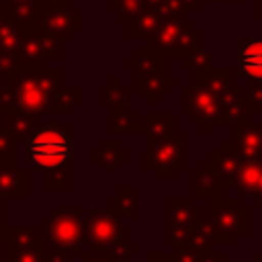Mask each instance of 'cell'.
Masks as SVG:
<instances>
[{"instance_id":"obj_36","label":"cell","mask_w":262,"mask_h":262,"mask_svg":"<svg viewBox=\"0 0 262 262\" xmlns=\"http://www.w3.org/2000/svg\"><path fill=\"white\" fill-rule=\"evenodd\" d=\"M106 2H108V10L115 12L117 18L123 23H127L145 8V0H106Z\"/></svg>"},{"instance_id":"obj_47","label":"cell","mask_w":262,"mask_h":262,"mask_svg":"<svg viewBox=\"0 0 262 262\" xmlns=\"http://www.w3.org/2000/svg\"><path fill=\"white\" fill-rule=\"evenodd\" d=\"M0 223H6V199L0 196Z\"/></svg>"},{"instance_id":"obj_5","label":"cell","mask_w":262,"mask_h":262,"mask_svg":"<svg viewBox=\"0 0 262 262\" xmlns=\"http://www.w3.org/2000/svg\"><path fill=\"white\" fill-rule=\"evenodd\" d=\"M145 166L160 180H172L184 168V135L174 131L168 137L147 139Z\"/></svg>"},{"instance_id":"obj_45","label":"cell","mask_w":262,"mask_h":262,"mask_svg":"<svg viewBox=\"0 0 262 262\" xmlns=\"http://www.w3.org/2000/svg\"><path fill=\"white\" fill-rule=\"evenodd\" d=\"M182 4L188 12H201L203 8V0H182Z\"/></svg>"},{"instance_id":"obj_34","label":"cell","mask_w":262,"mask_h":262,"mask_svg":"<svg viewBox=\"0 0 262 262\" xmlns=\"http://www.w3.org/2000/svg\"><path fill=\"white\" fill-rule=\"evenodd\" d=\"M16 143L6 123H0V166L16 168Z\"/></svg>"},{"instance_id":"obj_18","label":"cell","mask_w":262,"mask_h":262,"mask_svg":"<svg viewBox=\"0 0 262 262\" xmlns=\"http://www.w3.org/2000/svg\"><path fill=\"white\" fill-rule=\"evenodd\" d=\"M237 53L242 74L248 80H262V39H244Z\"/></svg>"},{"instance_id":"obj_10","label":"cell","mask_w":262,"mask_h":262,"mask_svg":"<svg viewBox=\"0 0 262 262\" xmlns=\"http://www.w3.org/2000/svg\"><path fill=\"white\" fill-rule=\"evenodd\" d=\"M6 262H41L47 254V242L33 225L12 227L8 225L6 237Z\"/></svg>"},{"instance_id":"obj_21","label":"cell","mask_w":262,"mask_h":262,"mask_svg":"<svg viewBox=\"0 0 262 262\" xmlns=\"http://www.w3.org/2000/svg\"><path fill=\"white\" fill-rule=\"evenodd\" d=\"M98 96H100V104L106 106L111 111V115L129 111V106H127L129 88L125 84H121L117 76H111L108 82L98 88Z\"/></svg>"},{"instance_id":"obj_26","label":"cell","mask_w":262,"mask_h":262,"mask_svg":"<svg viewBox=\"0 0 262 262\" xmlns=\"http://www.w3.org/2000/svg\"><path fill=\"white\" fill-rule=\"evenodd\" d=\"M90 160H94L100 168H119L129 160V151L117 141H100L98 147L90 151Z\"/></svg>"},{"instance_id":"obj_12","label":"cell","mask_w":262,"mask_h":262,"mask_svg":"<svg viewBox=\"0 0 262 262\" xmlns=\"http://www.w3.org/2000/svg\"><path fill=\"white\" fill-rule=\"evenodd\" d=\"M231 129V145L242 156V160L262 158V123L239 121L229 125Z\"/></svg>"},{"instance_id":"obj_22","label":"cell","mask_w":262,"mask_h":262,"mask_svg":"<svg viewBox=\"0 0 262 262\" xmlns=\"http://www.w3.org/2000/svg\"><path fill=\"white\" fill-rule=\"evenodd\" d=\"M6 18L16 23L23 31L31 27H39V8L35 0H23V2H4L0 4Z\"/></svg>"},{"instance_id":"obj_38","label":"cell","mask_w":262,"mask_h":262,"mask_svg":"<svg viewBox=\"0 0 262 262\" xmlns=\"http://www.w3.org/2000/svg\"><path fill=\"white\" fill-rule=\"evenodd\" d=\"M246 98H248L250 115H262V80H250Z\"/></svg>"},{"instance_id":"obj_37","label":"cell","mask_w":262,"mask_h":262,"mask_svg":"<svg viewBox=\"0 0 262 262\" xmlns=\"http://www.w3.org/2000/svg\"><path fill=\"white\" fill-rule=\"evenodd\" d=\"M180 59H182L184 68H190L192 72L194 70H205V68L211 66V53L203 45H196V47L188 49Z\"/></svg>"},{"instance_id":"obj_49","label":"cell","mask_w":262,"mask_h":262,"mask_svg":"<svg viewBox=\"0 0 262 262\" xmlns=\"http://www.w3.org/2000/svg\"><path fill=\"white\" fill-rule=\"evenodd\" d=\"M258 20H262V0H260V10H258Z\"/></svg>"},{"instance_id":"obj_4","label":"cell","mask_w":262,"mask_h":262,"mask_svg":"<svg viewBox=\"0 0 262 262\" xmlns=\"http://www.w3.org/2000/svg\"><path fill=\"white\" fill-rule=\"evenodd\" d=\"M82 231H84V219L80 207H59L53 209L49 217L43 219L41 233L57 252H68L80 256L84 252L82 246Z\"/></svg>"},{"instance_id":"obj_24","label":"cell","mask_w":262,"mask_h":262,"mask_svg":"<svg viewBox=\"0 0 262 262\" xmlns=\"http://www.w3.org/2000/svg\"><path fill=\"white\" fill-rule=\"evenodd\" d=\"M4 123H6L8 131L12 133V137L18 143H25V139L37 127L35 125V113H29V111L18 108V106H12V108H8L4 113Z\"/></svg>"},{"instance_id":"obj_33","label":"cell","mask_w":262,"mask_h":262,"mask_svg":"<svg viewBox=\"0 0 262 262\" xmlns=\"http://www.w3.org/2000/svg\"><path fill=\"white\" fill-rule=\"evenodd\" d=\"M108 131L111 133H143V123L139 121V117L135 113L123 111V113L111 115Z\"/></svg>"},{"instance_id":"obj_23","label":"cell","mask_w":262,"mask_h":262,"mask_svg":"<svg viewBox=\"0 0 262 262\" xmlns=\"http://www.w3.org/2000/svg\"><path fill=\"white\" fill-rule=\"evenodd\" d=\"M0 196L2 199H25L27 196V172L18 168L0 166Z\"/></svg>"},{"instance_id":"obj_48","label":"cell","mask_w":262,"mask_h":262,"mask_svg":"<svg viewBox=\"0 0 262 262\" xmlns=\"http://www.w3.org/2000/svg\"><path fill=\"white\" fill-rule=\"evenodd\" d=\"M215 4H219V2H231V4H235V2H239V0H213Z\"/></svg>"},{"instance_id":"obj_29","label":"cell","mask_w":262,"mask_h":262,"mask_svg":"<svg viewBox=\"0 0 262 262\" xmlns=\"http://www.w3.org/2000/svg\"><path fill=\"white\" fill-rule=\"evenodd\" d=\"M106 207L119 217H135L139 213L137 188H119V192L106 203Z\"/></svg>"},{"instance_id":"obj_1","label":"cell","mask_w":262,"mask_h":262,"mask_svg":"<svg viewBox=\"0 0 262 262\" xmlns=\"http://www.w3.org/2000/svg\"><path fill=\"white\" fill-rule=\"evenodd\" d=\"M8 90L12 92L14 106L35 115H55L57 98L63 86V70L57 68H27L18 66L6 78Z\"/></svg>"},{"instance_id":"obj_11","label":"cell","mask_w":262,"mask_h":262,"mask_svg":"<svg viewBox=\"0 0 262 262\" xmlns=\"http://www.w3.org/2000/svg\"><path fill=\"white\" fill-rule=\"evenodd\" d=\"M39 27L51 35H55L61 41H68L74 37L76 31L82 29V12L68 8V10H39Z\"/></svg>"},{"instance_id":"obj_31","label":"cell","mask_w":262,"mask_h":262,"mask_svg":"<svg viewBox=\"0 0 262 262\" xmlns=\"http://www.w3.org/2000/svg\"><path fill=\"white\" fill-rule=\"evenodd\" d=\"M196 45H203V31L196 29L192 20L184 18V25H182V31L178 35V41H176V45H174V49L170 51L168 57H182L188 49H192Z\"/></svg>"},{"instance_id":"obj_46","label":"cell","mask_w":262,"mask_h":262,"mask_svg":"<svg viewBox=\"0 0 262 262\" xmlns=\"http://www.w3.org/2000/svg\"><path fill=\"white\" fill-rule=\"evenodd\" d=\"M6 237H8V223H0V246L6 244Z\"/></svg>"},{"instance_id":"obj_15","label":"cell","mask_w":262,"mask_h":262,"mask_svg":"<svg viewBox=\"0 0 262 262\" xmlns=\"http://www.w3.org/2000/svg\"><path fill=\"white\" fill-rule=\"evenodd\" d=\"M164 25V18L149 6H145L139 14L127 20V39H139V41H149L158 35L160 27Z\"/></svg>"},{"instance_id":"obj_19","label":"cell","mask_w":262,"mask_h":262,"mask_svg":"<svg viewBox=\"0 0 262 262\" xmlns=\"http://www.w3.org/2000/svg\"><path fill=\"white\" fill-rule=\"evenodd\" d=\"M166 55L149 45L141 47L137 51L135 57H129L127 59V66L129 68H135L139 76H149V74H164L166 72Z\"/></svg>"},{"instance_id":"obj_6","label":"cell","mask_w":262,"mask_h":262,"mask_svg":"<svg viewBox=\"0 0 262 262\" xmlns=\"http://www.w3.org/2000/svg\"><path fill=\"white\" fill-rule=\"evenodd\" d=\"M164 239L168 246L186 244L190 233L203 219V209L194 205V196H168L164 201Z\"/></svg>"},{"instance_id":"obj_35","label":"cell","mask_w":262,"mask_h":262,"mask_svg":"<svg viewBox=\"0 0 262 262\" xmlns=\"http://www.w3.org/2000/svg\"><path fill=\"white\" fill-rule=\"evenodd\" d=\"M145 6L154 8L164 20L184 18V12H186L182 0H145Z\"/></svg>"},{"instance_id":"obj_54","label":"cell","mask_w":262,"mask_h":262,"mask_svg":"<svg viewBox=\"0 0 262 262\" xmlns=\"http://www.w3.org/2000/svg\"><path fill=\"white\" fill-rule=\"evenodd\" d=\"M256 262H258V260H256Z\"/></svg>"},{"instance_id":"obj_40","label":"cell","mask_w":262,"mask_h":262,"mask_svg":"<svg viewBox=\"0 0 262 262\" xmlns=\"http://www.w3.org/2000/svg\"><path fill=\"white\" fill-rule=\"evenodd\" d=\"M39 10H47V8H55V10H68L74 6V0H35Z\"/></svg>"},{"instance_id":"obj_41","label":"cell","mask_w":262,"mask_h":262,"mask_svg":"<svg viewBox=\"0 0 262 262\" xmlns=\"http://www.w3.org/2000/svg\"><path fill=\"white\" fill-rule=\"evenodd\" d=\"M72 260H74V256H72V254L53 250V252H47V254L43 256V260H41V262H72Z\"/></svg>"},{"instance_id":"obj_39","label":"cell","mask_w":262,"mask_h":262,"mask_svg":"<svg viewBox=\"0 0 262 262\" xmlns=\"http://www.w3.org/2000/svg\"><path fill=\"white\" fill-rule=\"evenodd\" d=\"M174 262H201V250L192 244H178L172 250Z\"/></svg>"},{"instance_id":"obj_2","label":"cell","mask_w":262,"mask_h":262,"mask_svg":"<svg viewBox=\"0 0 262 262\" xmlns=\"http://www.w3.org/2000/svg\"><path fill=\"white\" fill-rule=\"evenodd\" d=\"M119 219L121 217L115 215L108 207L94 209L84 219L82 246L88 250V254L113 256L119 262H125L137 254L139 248L129 242V227H125Z\"/></svg>"},{"instance_id":"obj_50","label":"cell","mask_w":262,"mask_h":262,"mask_svg":"<svg viewBox=\"0 0 262 262\" xmlns=\"http://www.w3.org/2000/svg\"><path fill=\"white\" fill-rule=\"evenodd\" d=\"M4 2H23V0H2L0 4H4Z\"/></svg>"},{"instance_id":"obj_30","label":"cell","mask_w":262,"mask_h":262,"mask_svg":"<svg viewBox=\"0 0 262 262\" xmlns=\"http://www.w3.org/2000/svg\"><path fill=\"white\" fill-rule=\"evenodd\" d=\"M74 186L72 162L49 168L43 172V188L45 190H70Z\"/></svg>"},{"instance_id":"obj_44","label":"cell","mask_w":262,"mask_h":262,"mask_svg":"<svg viewBox=\"0 0 262 262\" xmlns=\"http://www.w3.org/2000/svg\"><path fill=\"white\" fill-rule=\"evenodd\" d=\"M143 262H174V256H172V254H162V252H158V254H147Z\"/></svg>"},{"instance_id":"obj_7","label":"cell","mask_w":262,"mask_h":262,"mask_svg":"<svg viewBox=\"0 0 262 262\" xmlns=\"http://www.w3.org/2000/svg\"><path fill=\"white\" fill-rule=\"evenodd\" d=\"M211 221L227 246L233 237L250 233V211L242 205L239 196H221L217 192L211 199Z\"/></svg>"},{"instance_id":"obj_27","label":"cell","mask_w":262,"mask_h":262,"mask_svg":"<svg viewBox=\"0 0 262 262\" xmlns=\"http://www.w3.org/2000/svg\"><path fill=\"white\" fill-rule=\"evenodd\" d=\"M182 25H184V18H178V20H164V25L160 27L158 35L154 39L147 41L149 47L162 51L166 57L170 55V51L174 49L176 41H178V35L182 31Z\"/></svg>"},{"instance_id":"obj_42","label":"cell","mask_w":262,"mask_h":262,"mask_svg":"<svg viewBox=\"0 0 262 262\" xmlns=\"http://www.w3.org/2000/svg\"><path fill=\"white\" fill-rule=\"evenodd\" d=\"M80 260L82 262H119L113 256H100V254H88V252H82L80 254Z\"/></svg>"},{"instance_id":"obj_3","label":"cell","mask_w":262,"mask_h":262,"mask_svg":"<svg viewBox=\"0 0 262 262\" xmlns=\"http://www.w3.org/2000/svg\"><path fill=\"white\" fill-rule=\"evenodd\" d=\"M72 123H43L25 139V160L35 172L72 162Z\"/></svg>"},{"instance_id":"obj_17","label":"cell","mask_w":262,"mask_h":262,"mask_svg":"<svg viewBox=\"0 0 262 262\" xmlns=\"http://www.w3.org/2000/svg\"><path fill=\"white\" fill-rule=\"evenodd\" d=\"M233 186L242 196H258L262 188V158L244 160L233 180Z\"/></svg>"},{"instance_id":"obj_43","label":"cell","mask_w":262,"mask_h":262,"mask_svg":"<svg viewBox=\"0 0 262 262\" xmlns=\"http://www.w3.org/2000/svg\"><path fill=\"white\" fill-rule=\"evenodd\" d=\"M201 262H223V256L217 254L213 248H209V250L201 252Z\"/></svg>"},{"instance_id":"obj_8","label":"cell","mask_w":262,"mask_h":262,"mask_svg":"<svg viewBox=\"0 0 262 262\" xmlns=\"http://www.w3.org/2000/svg\"><path fill=\"white\" fill-rule=\"evenodd\" d=\"M63 57V41L55 35L43 31L41 27H31L23 31L18 47V63L27 68H41L47 59Z\"/></svg>"},{"instance_id":"obj_16","label":"cell","mask_w":262,"mask_h":262,"mask_svg":"<svg viewBox=\"0 0 262 262\" xmlns=\"http://www.w3.org/2000/svg\"><path fill=\"white\" fill-rule=\"evenodd\" d=\"M192 84L211 92V94H223L231 86V68H215L209 66L205 70H194L192 72Z\"/></svg>"},{"instance_id":"obj_9","label":"cell","mask_w":262,"mask_h":262,"mask_svg":"<svg viewBox=\"0 0 262 262\" xmlns=\"http://www.w3.org/2000/svg\"><path fill=\"white\" fill-rule=\"evenodd\" d=\"M184 92V113L190 115L192 123L201 127L203 133H211L215 125L221 123V102L217 94H211L194 84H186Z\"/></svg>"},{"instance_id":"obj_25","label":"cell","mask_w":262,"mask_h":262,"mask_svg":"<svg viewBox=\"0 0 262 262\" xmlns=\"http://www.w3.org/2000/svg\"><path fill=\"white\" fill-rule=\"evenodd\" d=\"M217 192H221L219 188V178L211 166V162H203V166L199 170L192 172V196L194 199H213Z\"/></svg>"},{"instance_id":"obj_13","label":"cell","mask_w":262,"mask_h":262,"mask_svg":"<svg viewBox=\"0 0 262 262\" xmlns=\"http://www.w3.org/2000/svg\"><path fill=\"white\" fill-rule=\"evenodd\" d=\"M209 162H211V166H213V170H215V174L219 178L221 192L231 188L233 180H235V176H237V172L242 168V162H244L242 156L233 149L231 141H223L217 149H213Z\"/></svg>"},{"instance_id":"obj_52","label":"cell","mask_w":262,"mask_h":262,"mask_svg":"<svg viewBox=\"0 0 262 262\" xmlns=\"http://www.w3.org/2000/svg\"><path fill=\"white\" fill-rule=\"evenodd\" d=\"M258 262H262V254H260V256H258Z\"/></svg>"},{"instance_id":"obj_28","label":"cell","mask_w":262,"mask_h":262,"mask_svg":"<svg viewBox=\"0 0 262 262\" xmlns=\"http://www.w3.org/2000/svg\"><path fill=\"white\" fill-rule=\"evenodd\" d=\"M176 131V117L172 113H151L143 121V133L147 139L168 137Z\"/></svg>"},{"instance_id":"obj_32","label":"cell","mask_w":262,"mask_h":262,"mask_svg":"<svg viewBox=\"0 0 262 262\" xmlns=\"http://www.w3.org/2000/svg\"><path fill=\"white\" fill-rule=\"evenodd\" d=\"M20 39H23V29L16 23H12L10 18H4V23L0 25V49L4 53L18 57Z\"/></svg>"},{"instance_id":"obj_51","label":"cell","mask_w":262,"mask_h":262,"mask_svg":"<svg viewBox=\"0 0 262 262\" xmlns=\"http://www.w3.org/2000/svg\"><path fill=\"white\" fill-rule=\"evenodd\" d=\"M258 199H260V205H262V188H260V192H258Z\"/></svg>"},{"instance_id":"obj_53","label":"cell","mask_w":262,"mask_h":262,"mask_svg":"<svg viewBox=\"0 0 262 262\" xmlns=\"http://www.w3.org/2000/svg\"><path fill=\"white\" fill-rule=\"evenodd\" d=\"M0 2H2V0H0Z\"/></svg>"},{"instance_id":"obj_14","label":"cell","mask_w":262,"mask_h":262,"mask_svg":"<svg viewBox=\"0 0 262 262\" xmlns=\"http://www.w3.org/2000/svg\"><path fill=\"white\" fill-rule=\"evenodd\" d=\"M219 102H221V123L233 125V123L250 119L248 98L239 86L231 84L223 94H219Z\"/></svg>"},{"instance_id":"obj_20","label":"cell","mask_w":262,"mask_h":262,"mask_svg":"<svg viewBox=\"0 0 262 262\" xmlns=\"http://www.w3.org/2000/svg\"><path fill=\"white\" fill-rule=\"evenodd\" d=\"M176 84L174 76L164 74H149V76H137V94L145 98V102L151 106L158 102V98Z\"/></svg>"}]
</instances>
